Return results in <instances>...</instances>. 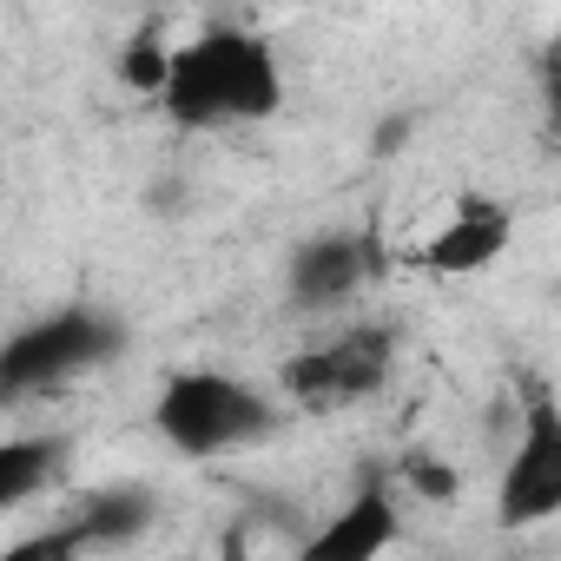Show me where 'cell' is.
<instances>
[{"mask_svg": "<svg viewBox=\"0 0 561 561\" xmlns=\"http://www.w3.org/2000/svg\"><path fill=\"white\" fill-rule=\"evenodd\" d=\"M159 106L192 133L257 126L285 106V67H277L271 41L251 27H205L165 54Z\"/></svg>", "mask_w": 561, "mask_h": 561, "instance_id": "obj_1", "label": "cell"}, {"mask_svg": "<svg viewBox=\"0 0 561 561\" xmlns=\"http://www.w3.org/2000/svg\"><path fill=\"white\" fill-rule=\"evenodd\" d=\"M152 423L179 456L211 462V456H231V449L271 436L277 410L264 390H251L225 370H172L152 397Z\"/></svg>", "mask_w": 561, "mask_h": 561, "instance_id": "obj_2", "label": "cell"}, {"mask_svg": "<svg viewBox=\"0 0 561 561\" xmlns=\"http://www.w3.org/2000/svg\"><path fill=\"white\" fill-rule=\"evenodd\" d=\"M119 344H126L119 318H106L93 305L47 311L0 344V403H27V397H47L73 377H93L100 364L119 357Z\"/></svg>", "mask_w": 561, "mask_h": 561, "instance_id": "obj_3", "label": "cell"}, {"mask_svg": "<svg viewBox=\"0 0 561 561\" xmlns=\"http://www.w3.org/2000/svg\"><path fill=\"white\" fill-rule=\"evenodd\" d=\"M390 357H397V337L383 324H351L344 337H331L318 351H298L285 364V390L311 410H337V403L377 397L390 383Z\"/></svg>", "mask_w": 561, "mask_h": 561, "instance_id": "obj_4", "label": "cell"}, {"mask_svg": "<svg viewBox=\"0 0 561 561\" xmlns=\"http://www.w3.org/2000/svg\"><path fill=\"white\" fill-rule=\"evenodd\" d=\"M502 528H535L548 515H561V410L535 390L528 416H522V436H515V456L502 469Z\"/></svg>", "mask_w": 561, "mask_h": 561, "instance_id": "obj_5", "label": "cell"}, {"mask_svg": "<svg viewBox=\"0 0 561 561\" xmlns=\"http://www.w3.org/2000/svg\"><path fill=\"white\" fill-rule=\"evenodd\" d=\"M377 271H383V244H377L370 225H357V231H318V238H305L291 251V298L305 311H337V305H351L370 285Z\"/></svg>", "mask_w": 561, "mask_h": 561, "instance_id": "obj_6", "label": "cell"}, {"mask_svg": "<svg viewBox=\"0 0 561 561\" xmlns=\"http://www.w3.org/2000/svg\"><path fill=\"white\" fill-rule=\"evenodd\" d=\"M403 515H397V495L370 476L324 528H311V541L298 548V561H383L390 541H397Z\"/></svg>", "mask_w": 561, "mask_h": 561, "instance_id": "obj_7", "label": "cell"}, {"mask_svg": "<svg viewBox=\"0 0 561 561\" xmlns=\"http://www.w3.org/2000/svg\"><path fill=\"white\" fill-rule=\"evenodd\" d=\"M508 211L495 205V198H456L449 205V218H443V231L423 244V264L436 271V277H469V271H489L495 257H502V244H508Z\"/></svg>", "mask_w": 561, "mask_h": 561, "instance_id": "obj_8", "label": "cell"}, {"mask_svg": "<svg viewBox=\"0 0 561 561\" xmlns=\"http://www.w3.org/2000/svg\"><path fill=\"white\" fill-rule=\"evenodd\" d=\"M152 522H159V495H152V489H139V482H119V489H93V495L60 522V528H67L73 554H106V548L139 541Z\"/></svg>", "mask_w": 561, "mask_h": 561, "instance_id": "obj_9", "label": "cell"}, {"mask_svg": "<svg viewBox=\"0 0 561 561\" xmlns=\"http://www.w3.org/2000/svg\"><path fill=\"white\" fill-rule=\"evenodd\" d=\"M60 462H67V443L60 436H41V430L0 436V515L21 508V502H34L60 476Z\"/></svg>", "mask_w": 561, "mask_h": 561, "instance_id": "obj_10", "label": "cell"}, {"mask_svg": "<svg viewBox=\"0 0 561 561\" xmlns=\"http://www.w3.org/2000/svg\"><path fill=\"white\" fill-rule=\"evenodd\" d=\"M165 54H172V47H159L152 34H139V41L126 47V60H119V67H126V80H133V87L159 93V87H165Z\"/></svg>", "mask_w": 561, "mask_h": 561, "instance_id": "obj_11", "label": "cell"}, {"mask_svg": "<svg viewBox=\"0 0 561 561\" xmlns=\"http://www.w3.org/2000/svg\"><path fill=\"white\" fill-rule=\"evenodd\" d=\"M67 554H73L67 528H41V535H21V541L0 548V561H67Z\"/></svg>", "mask_w": 561, "mask_h": 561, "instance_id": "obj_12", "label": "cell"}, {"mask_svg": "<svg viewBox=\"0 0 561 561\" xmlns=\"http://www.w3.org/2000/svg\"><path fill=\"white\" fill-rule=\"evenodd\" d=\"M403 482L423 489V495H456V476H449L436 456H403Z\"/></svg>", "mask_w": 561, "mask_h": 561, "instance_id": "obj_13", "label": "cell"}, {"mask_svg": "<svg viewBox=\"0 0 561 561\" xmlns=\"http://www.w3.org/2000/svg\"><path fill=\"white\" fill-rule=\"evenodd\" d=\"M67 561H106V554H67Z\"/></svg>", "mask_w": 561, "mask_h": 561, "instance_id": "obj_14", "label": "cell"}]
</instances>
